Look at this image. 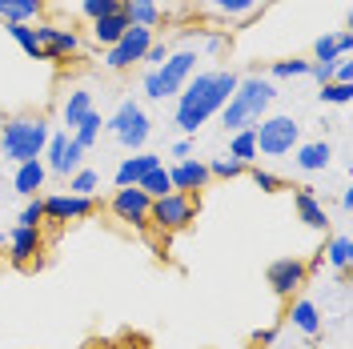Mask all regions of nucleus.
<instances>
[{"instance_id": "nucleus-1", "label": "nucleus", "mask_w": 353, "mask_h": 349, "mask_svg": "<svg viewBox=\"0 0 353 349\" xmlns=\"http://www.w3.org/2000/svg\"><path fill=\"white\" fill-rule=\"evenodd\" d=\"M237 72L233 68H209V72H193L189 77V85L176 92V129L185 132V137H197V129L209 121V117H217L225 109V101L233 97V88H237Z\"/></svg>"}, {"instance_id": "nucleus-2", "label": "nucleus", "mask_w": 353, "mask_h": 349, "mask_svg": "<svg viewBox=\"0 0 353 349\" xmlns=\"http://www.w3.org/2000/svg\"><path fill=\"white\" fill-rule=\"evenodd\" d=\"M273 101H277V85H273L269 77H261V72L241 77L237 88H233V97H229V101H225V109H221V125H225V132L253 129L265 112H269Z\"/></svg>"}, {"instance_id": "nucleus-3", "label": "nucleus", "mask_w": 353, "mask_h": 349, "mask_svg": "<svg viewBox=\"0 0 353 349\" xmlns=\"http://www.w3.org/2000/svg\"><path fill=\"white\" fill-rule=\"evenodd\" d=\"M48 121L44 117H8L0 125V161L24 165V161H41L48 145Z\"/></svg>"}, {"instance_id": "nucleus-4", "label": "nucleus", "mask_w": 353, "mask_h": 349, "mask_svg": "<svg viewBox=\"0 0 353 349\" xmlns=\"http://www.w3.org/2000/svg\"><path fill=\"white\" fill-rule=\"evenodd\" d=\"M197 61H201L197 48L169 52V57H165L157 68H149V72H145V97H149V101H169V97H176L181 88L189 85V77L197 72Z\"/></svg>"}, {"instance_id": "nucleus-5", "label": "nucleus", "mask_w": 353, "mask_h": 349, "mask_svg": "<svg viewBox=\"0 0 353 349\" xmlns=\"http://www.w3.org/2000/svg\"><path fill=\"white\" fill-rule=\"evenodd\" d=\"M253 141H257V157H289L301 145V121L297 117H261L253 125Z\"/></svg>"}, {"instance_id": "nucleus-6", "label": "nucleus", "mask_w": 353, "mask_h": 349, "mask_svg": "<svg viewBox=\"0 0 353 349\" xmlns=\"http://www.w3.org/2000/svg\"><path fill=\"white\" fill-rule=\"evenodd\" d=\"M105 129H109L125 149H141V145L149 141V132H153V121H149V112L129 97V101H121V105H117V112L105 121Z\"/></svg>"}, {"instance_id": "nucleus-7", "label": "nucleus", "mask_w": 353, "mask_h": 349, "mask_svg": "<svg viewBox=\"0 0 353 349\" xmlns=\"http://www.w3.org/2000/svg\"><path fill=\"white\" fill-rule=\"evenodd\" d=\"M44 169L57 177H72L77 169H85V149L72 141V132H48V145H44Z\"/></svg>"}, {"instance_id": "nucleus-8", "label": "nucleus", "mask_w": 353, "mask_h": 349, "mask_svg": "<svg viewBox=\"0 0 353 349\" xmlns=\"http://www.w3.org/2000/svg\"><path fill=\"white\" fill-rule=\"evenodd\" d=\"M157 41L153 28H141V24H132L129 32L121 37V41L112 44V48H105V68H112V72H121V68H129L132 61H145V52H149V44Z\"/></svg>"}, {"instance_id": "nucleus-9", "label": "nucleus", "mask_w": 353, "mask_h": 349, "mask_svg": "<svg viewBox=\"0 0 353 349\" xmlns=\"http://www.w3.org/2000/svg\"><path fill=\"white\" fill-rule=\"evenodd\" d=\"M193 197L189 193H165L153 201V209H149V221H153L157 229H165V233H176V229H185L189 221H193Z\"/></svg>"}, {"instance_id": "nucleus-10", "label": "nucleus", "mask_w": 353, "mask_h": 349, "mask_svg": "<svg viewBox=\"0 0 353 349\" xmlns=\"http://www.w3.org/2000/svg\"><path fill=\"white\" fill-rule=\"evenodd\" d=\"M149 209H153V197L145 193V189H137V185L117 189V197H112V213H117V221H125V225H132V229H145V225H149Z\"/></svg>"}, {"instance_id": "nucleus-11", "label": "nucleus", "mask_w": 353, "mask_h": 349, "mask_svg": "<svg viewBox=\"0 0 353 349\" xmlns=\"http://www.w3.org/2000/svg\"><path fill=\"white\" fill-rule=\"evenodd\" d=\"M37 41L44 48V61H65V57H77L81 52V37L72 28H57V24H37L32 28Z\"/></svg>"}, {"instance_id": "nucleus-12", "label": "nucleus", "mask_w": 353, "mask_h": 349, "mask_svg": "<svg viewBox=\"0 0 353 349\" xmlns=\"http://www.w3.org/2000/svg\"><path fill=\"white\" fill-rule=\"evenodd\" d=\"M269 285H273L277 297H293V293L305 285V261H297V257H277V261L269 265Z\"/></svg>"}, {"instance_id": "nucleus-13", "label": "nucleus", "mask_w": 353, "mask_h": 349, "mask_svg": "<svg viewBox=\"0 0 353 349\" xmlns=\"http://www.w3.org/2000/svg\"><path fill=\"white\" fill-rule=\"evenodd\" d=\"M41 201H44V217H52V221H81V217H92V197L52 193V197H41Z\"/></svg>"}, {"instance_id": "nucleus-14", "label": "nucleus", "mask_w": 353, "mask_h": 349, "mask_svg": "<svg viewBox=\"0 0 353 349\" xmlns=\"http://www.w3.org/2000/svg\"><path fill=\"white\" fill-rule=\"evenodd\" d=\"M169 185H173V193H197L209 185V169H205V161L197 157H185V161H176L173 169H169Z\"/></svg>"}, {"instance_id": "nucleus-15", "label": "nucleus", "mask_w": 353, "mask_h": 349, "mask_svg": "<svg viewBox=\"0 0 353 349\" xmlns=\"http://www.w3.org/2000/svg\"><path fill=\"white\" fill-rule=\"evenodd\" d=\"M4 245H8V257H12V265H28L37 253H41V229L17 225V229L4 237Z\"/></svg>"}, {"instance_id": "nucleus-16", "label": "nucleus", "mask_w": 353, "mask_h": 349, "mask_svg": "<svg viewBox=\"0 0 353 349\" xmlns=\"http://www.w3.org/2000/svg\"><path fill=\"white\" fill-rule=\"evenodd\" d=\"M165 161L157 153H137V157H125L117 165V189H129V185H141V177H149L153 169H161Z\"/></svg>"}, {"instance_id": "nucleus-17", "label": "nucleus", "mask_w": 353, "mask_h": 349, "mask_svg": "<svg viewBox=\"0 0 353 349\" xmlns=\"http://www.w3.org/2000/svg\"><path fill=\"white\" fill-rule=\"evenodd\" d=\"M289 326L297 329L301 337H321L325 321H321V309H317V301L297 297V301H293V309H289Z\"/></svg>"}, {"instance_id": "nucleus-18", "label": "nucleus", "mask_w": 353, "mask_h": 349, "mask_svg": "<svg viewBox=\"0 0 353 349\" xmlns=\"http://www.w3.org/2000/svg\"><path fill=\"white\" fill-rule=\"evenodd\" d=\"M293 165L301 169V173H325L330 169V161H333V149H330V141H309V145H297L293 149Z\"/></svg>"}, {"instance_id": "nucleus-19", "label": "nucleus", "mask_w": 353, "mask_h": 349, "mask_svg": "<svg viewBox=\"0 0 353 349\" xmlns=\"http://www.w3.org/2000/svg\"><path fill=\"white\" fill-rule=\"evenodd\" d=\"M44 181H48L44 161H24V165H17V173H12V193H21V197H41Z\"/></svg>"}, {"instance_id": "nucleus-20", "label": "nucleus", "mask_w": 353, "mask_h": 349, "mask_svg": "<svg viewBox=\"0 0 353 349\" xmlns=\"http://www.w3.org/2000/svg\"><path fill=\"white\" fill-rule=\"evenodd\" d=\"M293 209H297V217L305 221L309 229H330V213L321 209V201L313 189H297L293 193Z\"/></svg>"}, {"instance_id": "nucleus-21", "label": "nucleus", "mask_w": 353, "mask_h": 349, "mask_svg": "<svg viewBox=\"0 0 353 349\" xmlns=\"http://www.w3.org/2000/svg\"><path fill=\"white\" fill-rule=\"evenodd\" d=\"M129 28H132V24H129V17H125V12H112V17L92 21V41L101 44V48H112V44L129 32Z\"/></svg>"}, {"instance_id": "nucleus-22", "label": "nucleus", "mask_w": 353, "mask_h": 349, "mask_svg": "<svg viewBox=\"0 0 353 349\" xmlns=\"http://www.w3.org/2000/svg\"><path fill=\"white\" fill-rule=\"evenodd\" d=\"M350 48H353V37H350V28H341V32H330V37H317V41H313V61L350 57Z\"/></svg>"}, {"instance_id": "nucleus-23", "label": "nucleus", "mask_w": 353, "mask_h": 349, "mask_svg": "<svg viewBox=\"0 0 353 349\" xmlns=\"http://www.w3.org/2000/svg\"><path fill=\"white\" fill-rule=\"evenodd\" d=\"M44 0H0V21L4 24H28L41 17Z\"/></svg>"}, {"instance_id": "nucleus-24", "label": "nucleus", "mask_w": 353, "mask_h": 349, "mask_svg": "<svg viewBox=\"0 0 353 349\" xmlns=\"http://www.w3.org/2000/svg\"><path fill=\"white\" fill-rule=\"evenodd\" d=\"M229 157H233V161H241L245 169L261 161V157H257V141H253V129H237V132H229Z\"/></svg>"}, {"instance_id": "nucleus-25", "label": "nucleus", "mask_w": 353, "mask_h": 349, "mask_svg": "<svg viewBox=\"0 0 353 349\" xmlns=\"http://www.w3.org/2000/svg\"><path fill=\"white\" fill-rule=\"evenodd\" d=\"M121 12L129 17V24H141V28H157V21H161L157 0H121Z\"/></svg>"}, {"instance_id": "nucleus-26", "label": "nucleus", "mask_w": 353, "mask_h": 349, "mask_svg": "<svg viewBox=\"0 0 353 349\" xmlns=\"http://www.w3.org/2000/svg\"><path fill=\"white\" fill-rule=\"evenodd\" d=\"M88 112H92V92H85V88H77V92H68L65 109H61V121H65L68 129H77V125L85 121Z\"/></svg>"}, {"instance_id": "nucleus-27", "label": "nucleus", "mask_w": 353, "mask_h": 349, "mask_svg": "<svg viewBox=\"0 0 353 349\" xmlns=\"http://www.w3.org/2000/svg\"><path fill=\"white\" fill-rule=\"evenodd\" d=\"M321 253H325V265H333V269H341V273H345V269H350V261H353V241H350V233H337V237H333Z\"/></svg>"}, {"instance_id": "nucleus-28", "label": "nucleus", "mask_w": 353, "mask_h": 349, "mask_svg": "<svg viewBox=\"0 0 353 349\" xmlns=\"http://www.w3.org/2000/svg\"><path fill=\"white\" fill-rule=\"evenodd\" d=\"M101 129H105V117H101V112L92 109L85 117V121H81V125H77V129H72V141H77V145H81V149H92V145H97V141H101Z\"/></svg>"}, {"instance_id": "nucleus-29", "label": "nucleus", "mask_w": 353, "mask_h": 349, "mask_svg": "<svg viewBox=\"0 0 353 349\" xmlns=\"http://www.w3.org/2000/svg\"><path fill=\"white\" fill-rule=\"evenodd\" d=\"M217 17H229V21H241V17H249V12H257V4L261 0H205Z\"/></svg>"}, {"instance_id": "nucleus-30", "label": "nucleus", "mask_w": 353, "mask_h": 349, "mask_svg": "<svg viewBox=\"0 0 353 349\" xmlns=\"http://www.w3.org/2000/svg\"><path fill=\"white\" fill-rule=\"evenodd\" d=\"M8 37H12V41L21 44V48L28 52V57H32V61H44V48H41L37 32H32L28 24H8Z\"/></svg>"}, {"instance_id": "nucleus-31", "label": "nucleus", "mask_w": 353, "mask_h": 349, "mask_svg": "<svg viewBox=\"0 0 353 349\" xmlns=\"http://www.w3.org/2000/svg\"><path fill=\"white\" fill-rule=\"evenodd\" d=\"M137 189H145L153 201H157V197H165V193H173V185H169V169L161 165V169H153L149 177H141V185H137Z\"/></svg>"}, {"instance_id": "nucleus-32", "label": "nucleus", "mask_w": 353, "mask_h": 349, "mask_svg": "<svg viewBox=\"0 0 353 349\" xmlns=\"http://www.w3.org/2000/svg\"><path fill=\"white\" fill-rule=\"evenodd\" d=\"M205 169H209V177H221V181H233V177H241V173H245V165H241V161H233L229 153L213 157Z\"/></svg>"}, {"instance_id": "nucleus-33", "label": "nucleus", "mask_w": 353, "mask_h": 349, "mask_svg": "<svg viewBox=\"0 0 353 349\" xmlns=\"http://www.w3.org/2000/svg\"><path fill=\"white\" fill-rule=\"evenodd\" d=\"M97 185H101V173L97 169H77V173L68 177V193H77V197H92Z\"/></svg>"}, {"instance_id": "nucleus-34", "label": "nucleus", "mask_w": 353, "mask_h": 349, "mask_svg": "<svg viewBox=\"0 0 353 349\" xmlns=\"http://www.w3.org/2000/svg\"><path fill=\"white\" fill-rule=\"evenodd\" d=\"M81 12H85L88 21H101V17L121 12V0H81Z\"/></svg>"}, {"instance_id": "nucleus-35", "label": "nucleus", "mask_w": 353, "mask_h": 349, "mask_svg": "<svg viewBox=\"0 0 353 349\" xmlns=\"http://www.w3.org/2000/svg\"><path fill=\"white\" fill-rule=\"evenodd\" d=\"M321 105H350L353 97V85H337V81H330V85H321Z\"/></svg>"}, {"instance_id": "nucleus-36", "label": "nucleus", "mask_w": 353, "mask_h": 349, "mask_svg": "<svg viewBox=\"0 0 353 349\" xmlns=\"http://www.w3.org/2000/svg\"><path fill=\"white\" fill-rule=\"evenodd\" d=\"M44 221V201L41 197H28V205L21 209V217H17V225H28V229H41Z\"/></svg>"}, {"instance_id": "nucleus-37", "label": "nucleus", "mask_w": 353, "mask_h": 349, "mask_svg": "<svg viewBox=\"0 0 353 349\" xmlns=\"http://www.w3.org/2000/svg\"><path fill=\"white\" fill-rule=\"evenodd\" d=\"M249 177H253V185H257L261 193H277V189H281V177L269 173V169H261V165H257V169H249Z\"/></svg>"}, {"instance_id": "nucleus-38", "label": "nucleus", "mask_w": 353, "mask_h": 349, "mask_svg": "<svg viewBox=\"0 0 353 349\" xmlns=\"http://www.w3.org/2000/svg\"><path fill=\"white\" fill-rule=\"evenodd\" d=\"M333 81H337V85H353V61L350 57H337V65H333Z\"/></svg>"}, {"instance_id": "nucleus-39", "label": "nucleus", "mask_w": 353, "mask_h": 349, "mask_svg": "<svg viewBox=\"0 0 353 349\" xmlns=\"http://www.w3.org/2000/svg\"><path fill=\"white\" fill-rule=\"evenodd\" d=\"M165 57H169V48H165V44H157V41L149 44V52H145V61H149V65H153V68L161 65V61H165Z\"/></svg>"}, {"instance_id": "nucleus-40", "label": "nucleus", "mask_w": 353, "mask_h": 349, "mask_svg": "<svg viewBox=\"0 0 353 349\" xmlns=\"http://www.w3.org/2000/svg\"><path fill=\"white\" fill-rule=\"evenodd\" d=\"M189 153H193V141H176L173 149H169V157H176V161H185Z\"/></svg>"}, {"instance_id": "nucleus-41", "label": "nucleus", "mask_w": 353, "mask_h": 349, "mask_svg": "<svg viewBox=\"0 0 353 349\" xmlns=\"http://www.w3.org/2000/svg\"><path fill=\"white\" fill-rule=\"evenodd\" d=\"M325 269V253H313V261L305 265V273H321Z\"/></svg>"}, {"instance_id": "nucleus-42", "label": "nucleus", "mask_w": 353, "mask_h": 349, "mask_svg": "<svg viewBox=\"0 0 353 349\" xmlns=\"http://www.w3.org/2000/svg\"><path fill=\"white\" fill-rule=\"evenodd\" d=\"M341 209H345V213H350V209H353V189H350V185L341 189Z\"/></svg>"}, {"instance_id": "nucleus-43", "label": "nucleus", "mask_w": 353, "mask_h": 349, "mask_svg": "<svg viewBox=\"0 0 353 349\" xmlns=\"http://www.w3.org/2000/svg\"><path fill=\"white\" fill-rule=\"evenodd\" d=\"M221 44H225V37H209L205 41V52H221Z\"/></svg>"}, {"instance_id": "nucleus-44", "label": "nucleus", "mask_w": 353, "mask_h": 349, "mask_svg": "<svg viewBox=\"0 0 353 349\" xmlns=\"http://www.w3.org/2000/svg\"><path fill=\"white\" fill-rule=\"evenodd\" d=\"M257 341H261V346H273V341H277V329H265V333H257Z\"/></svg>"}, {"instance_id": "nucleus-45", "label": "nucleus", "mask_w": 353, "mask_h": 349, "mask_svg": "<svg viewBox=\"0 0 353 349\" xmlns=\"http://www.w3.org/2000/svg\"><path fill=\"white\" fill-rule=\"evenodd\" d=\"M0 253H4V233H0Z\"/></svg>"}]
</instances>
